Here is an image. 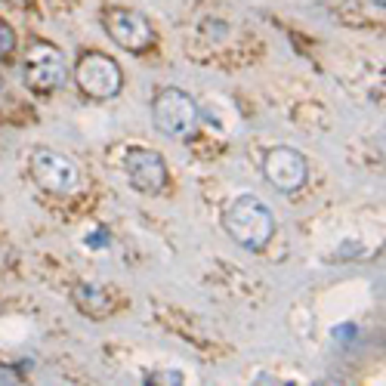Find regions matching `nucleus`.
I'll use <instances>...</instances> for the list:
<instances>
[{
	"label": "nucleus",
	"mask_w": 386,
	"mask_h": 386,
	"mask_svg": "<svg viewBox=\"0 0 386 386\" xmlns=\"http://www.w3.org/2000/svg\"><path fill=\"white\" fill-rule=\"evenodd\" d=\"M223 225L241 248L250 250H263L272 241V235H275V220H272L269 207L253 195H241L229 201L223 213Z\"/></svg>",
	"instance_id": "obj_1"
},
{
	"label": "nucleus",
	"mask_w": 386,
	"mask_h": 386,
	"mask_svg": "<svg viewBox=\"0 0 386 386\" xmlns=\"http://www.w3.org/2000/svg\"><path fill=\"white\" fill-rule=\"evenodd\" d=\"M152 121L164 136L171 139H189L198 127V106L189 93L167 87L152 102Z\"/></svg>",
	"instance_id": "obj_2"
},
{
	"label": "nucleus",
	"mask_w": 386,
	"mask_h": 386,
	"mask_svg": "<svg viewBox=\"0 0 386 386\" xmlns=\"http://www.w3.org/2000/svg\"><path fill=\"white\" fill-rule=\"evenodd\" d=\"M74 78H78V87L93 99H111L124 87L121 65L106 53H83L74 68Z\"/></svg>",
	"instance_id": "obj_3"
},
{
	"label": "nucleus",
	"mask_w": 386,
	"mask_h": 386,
	"mask_svg": "<svg viewBox=\"0 0 386 386\" xmlns=\"http://www.w3.org/2000/svg\"><path fill=\"white\" fill-rule=\"evenodd\" d=\"M31 173L46 192L71 195L81 186V173L65 155H56L50 148H37L31 155Z\"/></svg>",
	"instance_id": "obj_4"
},
{
	"label": "nucleus",
	"mask_w": 386,
	"mask_h": 386,
	"mask_svg": "<svg viewBox=\"0 0 386 386\" xmlns=\"http://www.w3.org/2000/svg\"><path fill=\"white\" fill-rule=\"evenodd\" d=\"M106 28H108V37L115 41L118 46H124L130 53H139L146 46H152L155 41V31H152V22L136 13V9H124V6H115L106 13Z\"/></svg>",
	"instance_id": "obj_5"
},
{
	"label": "nucleus",
	"mask_w": 386,
	"mask_h": 386,
	"mask_svg": "<svg viewBox=\"0 0 386 386\" xmlns=\"http://www.w3.org/2000/svg\"><path fill=\"white\" fill-rule=\"evenodd\" d=\"M263 173L266 180L275 186L278 192H297L300 186L306 183L309 176V167H306V158L297 152V148H288V146H278L272 148L263 161Z\"/></svg>",
	"instance_id": "obj_6"
},
{
	"label": "nucleus",
	"mask_w": 386,
	"mask_h": 386,
	"mask_svg": "<svg viewBox=\"0 0 386 386\" xmlns=\"http://www.w3.org/2000/svg\"><path fill=\"white\" fill-rule=\"evenodd\" d=\"M25 81L34 90H56L65 83V62L62 53L50 44H31L25 56Z\"/></svg>",
	"instance_id": "obj_7"
},
{
	"label": "nucleus",
	"mask_w": 386,
	"mask_h": 386,
	"mask_svg": "<svg viewBox=\"0 0 386 386\" xmlns=\"http://www.w3.org/2000/svg\"><path fill=\"white\" fill-rule=\"evenodd\" d=\"M124 167H127L130 183H133L139 192L155 195V192H161L167 186V164H164V158L158 152H148V148H133V152H127Z\"/></svg>",
	"instance_id": "obj_8"
},
{
	"label": "nucleus",
	"mask_w": 386,
	"mask_h": 386,
	"mask_svg": "<svg viewBox=\"0 0 386 386\" xmlns=\"http://www.w3.org/2000/svg\"><path fill=\"white\" fill-rule=\"evenodd\" d=\"M74 303L87 315H96V318L108 315V309H111V300L99 285H78L74 288Z\"/></svg>",
	"instance_id": "obj_9"
},
{
	"label": "nucleus",
	"mask_w": 386,
	"mask_h": 386,
	"mask_svg": "<svg viewBox=\"0 0 386 386\" xmlns=\"http://www.w3.org/2000/svg\"><path fill=\"white\" fill-rule=\"evenodd\" d=\"M13 46H16V34H13V28H9V25L4 22V19H0V59L13 53Z\"/></svg>",
	"instance_id": "obj_10"
},
{
	"label": "nucleus",
	"mask_w": 386,
	"mask_h": 386,
	"mask_svg": "<svg viewBox=\"0 0 386 386\" xmlns=\"http://www.w3.org/2000/svg\"><path fill=\"white\" fill-rule=\"evenodd\" d=\"M4 383H19V371L16 368H6V365H0V386Z\"/></svg>",
	"instance_id": "obj_11"
},
{
	"label": "nucleus",
	"mask_w": 386,
	"mask_h": 386,
	"mask_svg": "<svg viewBox=\"0 0 386 386\" xmlns=\"http://www.w3.org/2000/svg\"><path fill=\"white\" fill-rule=\"evenodd\" d=\"M152 380H161V383H183L186 377H183L180 371H171V374H164V377H158V374H155V377H148V383H152Z\"/></svg>",
	"instance_id": "obj_12"
},
{
	"label": "nucleus",
	"mask_w": 386,
	"mask_h": 386,
	"mask_svg": "<svg viewBox=\"0 0 386 386\" xmlns=\"http://www.w3.org/2000/svg\"><path fill=\"white\" fill-rule=\"evenodd\" d=\"M87 244H93V248H99V244H108V238H106L102 232H96V235H90V238H87Z\"/></svg>",
	"instance_id": "obj_13"
},
{
	"label": "nucleus",
	"mask_w": 386,
	"mask_h": 386,
	"mask_svg": "<svg viewBox=\"0 0 386 386\" xmlns=\"http://www.w3.org/2000/svg\"><path fill=\"white\" fill-rule=\"evenodd\" d=\"M371 4H374V6H380V9H383V6H386V0H371Z\"/></svg>",
	"instance_id": "obj_14"
},
{
	"label": "nucleus",
	"mask_w": 386,
	"mask_h": 386,
	"mask_svg": "<svg viewBox=\"0 0 386 386\" xmlns=\"http://www.w3.org/2000/svg\"><path fill=\"white\" fill-rule=\"evenodd\" d=\"M0 87H4V81H0Z\"/></svg>",
	"instance_id": "obj_15"
}]
</instances>
